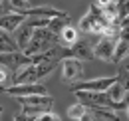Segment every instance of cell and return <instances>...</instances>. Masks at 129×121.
Returning <instances> with one entry per match:
<instances>
[{"label": "cell", "instance_id": "1", "mask_svg": "<svg viewBox=\"0 0 129 121\" xmlns=\"http://www.w3.org/2000/svg\"><path fill=\"white\" fill-rule=\"evenodd\" d=\"M56 44H60V36L54 34L50 28H38L34 32V38L30 40V44L26 46L22 52L26 56H38V54H44V52H50Z\"/></svg>", "mask_w": 129, "mask_h": 121}, {"label": "cell", "instance_id": "2", "mask_svg": "<svg viewBox=\"0 0 129 121\" xmlns=\"http://www.w3.org/2000/svg\"><path fill=\"white\" fill-rule=\"evenodd\" d=\"M111 22L105 18V14H103V8L101 6H97L95 2L89 6V10H87V14L83 16L80 20V30L83 32H89V34H103V30L109 26Z\"/></svg>", "mask_w": 129, "mask_h": 121}, {"label": "cell", "instance_id": "3", "mask_svg": "<svg viewBox=\"0 0 129 121\" xmlns=\"http://www.w3.org/2000/svg\"><path fill=\"white\" fill-rule=\"evenodd\" d=\"M20 101L22 113H26L28 117H38L40 113L50 111L54 105V97L50 95H26V97H16Z\"/></svg>", "mask_w": 129, "mask_h": 121}, {"label": "cell", "instance_id": "4", "mask_svg": "<svg viewBox=\"0 0 129 121\" xmlns=\"http://www.w3.org/2000/svg\"><path fill=\"white\" fill-rule=\"evenodd\" d=\"M62 68V83L66 85H74L83 77V64L78 58H64L60 62Z\"/></svg>", "mask_w": 129, "mask_h": 121}, {"label": "cell", "instance_id": "5", "mask_svg": "<svg viewBox=\"0 0 129 121\" xmlns=\"http://www.w3.org/2000/svg\"><path fill=\"white\" fill-rule=\"evenodd\" d=\"M74 95L78 97V101H81L83 105H87V107L99 105V107H111V109H117V105L109 99L107 91H83V89H78V91H74Z\"/></svg>", "mask_w": 129, "mask_h": 121}, {"label": "cell", "instance_id": "6", "mask_svg": "<svg viewBox=\"0 0 129 121\" xmlns=\"http://www.w3.org/2000/svg\"><path fill=\"white\" fill-rule=\"evenodd\" d=\"M117 40L119 38H109V36H99L95 44H93V56L95 60L101 62H111L115 56V48H117Z\"/></svg>", "mask_w": 129, "mask_h": 121}, {"label": "cell", "instance_id": "7", "mask_svg": "<svg viewBox=\"0 0 129 121\" xmlns=\"http://www.w3.org/2000/svg\"><path fill=\"white\" fill-rule=\"evenodd\" d=\"M117 79H119V77H115V76L95 77V79H89V81H78V83H74V85H70V87H72V91H78V89H83V91H107Z\"/></svg>", "mask_w": 129, "mask_h": 121}, {"label": "cell", "instance_id": "8", "mask_svg": "<svg viewBox=\"0 0 129 121\" xmlns=\"http://www.w3.org/2000/svg\"><path fill=\"white\" fill-rule=\"evenodd\" d=\"M4 93L12 97H26V95H48V89L42 83H16L4 89Z\"/></svg>", "mask_w": 129, "mask_h": 121}, {"label": "cell", "instance_id": "9", "mask_svg": "<svg viewBox=\"0 0 129 121\" xmlns=\"http://www.w3.org/2000/svg\"><path fill=\"white\" fill-rule=\"evenodd\" d=\"M64 58H78V60H93V44L87 40H78L72 48L64 46Z\"/></svg>", "mask_w": 129, "mask_h": 121}, {"label": "cell", "instance_id": "10", "mask_svg": "<svg viewBox=\"0 0 129 121\" xmlns=\"http://www.w3.org/2000/svg\"><path fill=\"white\" fill-rule=\"evenodd\" d=\"M2 66H6V68H10L14 74H16L20 68H24V66H30L34 64L32 58L30 56H26L22 50H18V52H8V54H2Z\"/></svg>", "mask_w": 129, "mask_h": 121}, {"label": "cell", "instance_id": "11", "mask_svg": "<svg viewBox=\"0 0 129 121\" xmlns=\"http://www.w3.org/2000/svg\"><path fill=\"white\" fill-rule=\"evenodd\" d=\"M26 18L28 16L24 14V12H12V14H2V20H0V26H2V30L4 32H10V34H14V32L26 22Z\"/></svg>", "mask_w": 129, "mask_h": 121}, {"label": "cell", "instance_id": "12", "mask_svg": "<svg viewBox=\"0 0 129 121\" xmlns=\"http://www.w3.org/2000/svg\"><path fill=\"white\" fill-rule=\"evenodd\" d=\"M89 113H91L97 121H121V115L117 113V109H111V107L91 105L89 107Z\"/></svg>", "mask_w": 129, "mask_h": 121}, {"label": "cell", "instance_id": "13", "mask_svg": "<svg viewBox=\"0 0 129 121\" xmlns=\"http://www.w3.org/2000/svg\"><path fill=\"white\" fill-rule=\"evenodd\" d=\"M125 93H127V89L121 85V81L117 79L115 83H113L111 87L107 89V95H109V99H111L113 103L117 105V111L119 109H125V103H123V99H125Z\"/></svg>", "mask_w": 129, "mask_h": 121}, {"label": "cell", "instance_id": "14", "mask_svg": "<svg viewBox=\"0 0 129 121\" xmlns=\"http://www.w3.org/2000/svg\"><path fill=\"white\" fill-rule=\"evenodd\" d=\"M34 32H36V28H32L28 22H24V24H22V26H20L16 32H14V34H16L14 38H16V42H18V46H20V50H24L26 46L30 44V40L34 38Z\"/></svg>", "mask_w": 129, "mask_h": 121}, {"label": "cell", "instance_id": "15", "mask_svg": "<svg viewBox=\"0 0 129 121\" xmlns=\"http://www.w3.org/2000/svg\"><path fill=\"white\" fill-rule=\"evenodd\" d=\"M78 40H80V34H78V28H74V26H66L60 32V44L66 48H72Z\"/></svg>", "mask_w": 129, "mask_h": 121}, {"label": "cell", "instance_id": "16", "mask_svg": "<svg viewBox=\"0 0 129 121\" xmlns=\"http://www.w3.org/2000/svg\"><path fill=\"white\" fill-rule=\"evenodd\" d=\"M0 44H2V54H8V52H18L20 46H18L16 38L10 36V32H4L0 34Z\"/></svg>", "mask_w": 129, "mask_h": 121}, {"label": "cell", "instance_id": "17", "mask_svg": "<svg viewBox=\"0 0 129 121\" xmlns=\"http://www.w3.org/2000/svg\"><path fill=\"white\" fill-rule=\"evenodd\" d=\"M87 111H89V107L83 105L81 101H78V103H74V105L68 107V117H70V119H74V121H80Z\"/></svg>", "mask_w": 129, "mask_h": 121}, {"label": "cell", "instance_id": "18", "mask_svg": "<svg viewBox=\"0 0 129 121\" xmlns=\"http://www.w3.org/2000/svg\"><path fill=\"white\" fill-rule=\"evenodd\" d=\"M129 56V42L127 40H117V48H115V56H113V64H119Z\"/></svg>", "mask_w": 129, "mask_h": 121}, {"label": "cell", "instance_id": "19", "mask_svg": "<svg viewBox=\"0 0 129 121\" xmlns=\"http://www.w3.org/2000/svg\"><path fill=\"white\" fill-rule=\"evenodd\" d=\"M66 26H70V16L64 14V16H58V18H52V22H50V30L54 32V34H58L60 36V32L64 30Z\"/></svg>", "mask_w": 129, "mask_h": 121}, {"label": "cell", "instance_id": "20", "mask_svg": "<svg viewBox=\"0 0 129 121\" xmlns=\"http://www.w3.org/2000/svg\"><path fill=\"white\" fill-rule=\"evenodd\" d=\"M8 6H10L14 12H26V10L34 8L30 0H8Z\"/></svg>", "mask_w": 129, "mask_h": 121}, {"label": "cell", "instance_id": "21", "mask_svg": "<svg viewBox=\"0 0 129 121\" xmlns=\"http://www.w3.org/2000/svg\"><path fill=\"white\" fill-rule=\"evenodd\" d=\"M117 16L119 22H123L129 16V0H117Z\"/></svg>", "mask_w": 129, "mask_h": 121}, {"label": "cell", "instance_id": "22", "mask_svg": "<svg viewBox=\"0 0 129 121\" xmlns=\"http://www.w3.org/2000/svg\"><path fill=\"white\" fill-rule=\"evenodd\" d=\"M34 121H62V117L58 113H54V111H44L38 117H34Z\"/></svg>", "mask_w": 129, "mask_h": 121}, {"label": "cell", "instance_id": "23", "mask_svg": "<svg viewBox=\"0 0 129 121\" xmlns=\"http://www.w3.org/2000/svg\"><path fill=\"white\" fill-rule=\"evenodd\" d=\"M119 81H121V85L125 87V89L129 91V70L127 68H123V70H119Z\"/></svg>", "mask_w": 129, "mask_h": 121}, {"label": "cell", "instance_id": "24", "mask_svg": "<svg viewBox=\"0 0 129 121\" xmlns=\"http://www.w3.org/2000/svg\"><path fill=\"white\" fill-rule=\"evenodd\" d=\"M14 121H34V117H28L26 113H18L14 115Z\"/></svg>", "mask_w": 129, "mask_h": 121}, {"label": "cell", "instance_id": "25", "mask_svg": "<svg viewBox=\"0 0 129 121\" xmlns=\"http://www.w3.org/2000/svg\"><path fill=\"white\" fill-rule=\"evenodd\" d=\"M80 121H95V117H93V115H91V113L87 111V113H85V115H83V117H81Z\"/></svg>", "mask_w": 129, "mask_h": 121}, {"label": "cell", "instance_id": "26", "mask_svg": "<svg viewBox=\"0 0 129 121\" xmlns=\"http://www.w3.org/2000/svg\"><path fill=\"white\" fill-rule=\"evenodd\" d=\"M127 115H129V105H127Z\"/></svg>", "mask_w": 129, "mask_h": 121}, {"label": "cell", "instance_id": "27", "mask_svg": "<svg viewBox=\"0 0 129 121\" xmlns=\"http://www.w3.org/2000/svg\"><path fill=\"white\" fill-rule=\"evenodd\" d=\"M127 70H129V66H127Z\"/></svg>", "mask_w": 129, "mask_h": 121}, {"label": "cell", "instance_id": "28", "mask_svg": "<svg viewBox=\"0 0 129 121\" xmlns=\"http://www.w3.org/2000/svg\"><path fill=\"white\" fill-rule=\"evenodd\" d=\"M95 121H97V119H95Z\"/></svg>", "mask_w": 129, "mask_h": 121}]
</instances>
